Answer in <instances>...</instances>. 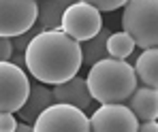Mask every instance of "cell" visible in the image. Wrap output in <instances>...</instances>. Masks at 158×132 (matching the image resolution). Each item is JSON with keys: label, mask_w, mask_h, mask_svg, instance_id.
Masks as SVG:
<instances>
[{"label": "cell", "mask_w": 158, "mask_h": 132, "mask_svg": "<svg viewBox=\"0 0 158 132\" xmlns=\"http://www.w3.org/2000/svg\"><path fill=\"white\" fill-rule=\"evenodd\" d=\"M137 45L131 36L122 30V32H113L107 36V55L109 58H118V60H126L132 53Z\"/></svg>", "instance_id": "15"}, {"label": "cell", "mask_w": 158, "mask_h": 132, "mask_svg": "<svg viewBox=\"0 0 158 132\" xmlns=\"http://www.w3.org/2000/svg\"><path fill=\"white\" fill-rule=\"evenodd\" d=\"M52 102H53V94L49 87H45V83H34V85L30 83V92H28L24 105L17 109V113H19V117L24 122L32 124L36 119V115Z\"/></svg>", "instance_id": "12"}, {"label": "cell", "mask_w": 158, "mask_h": 132, "mask_svg": "<svg viewBox=\"0 0 158 132\" xmlns=\"http://www.w3.org/2000/svg\"><path fill=\"white\" fill-rule=\"evenodd\" d=\"M101 28H103L101 11L94 9V6L88 4V2L75 0V2L69 4L66 11L62 13L60 30L66 32L71 38H75V41H79V43L92 38Z\"/></svg>", "instance_id": "5"}, {"label": "cell", "mask_w": 158, "mask_h": 132, "mask_svg": "<svg viewBox=\"0 0 158 132\" xmlns=\"http://www.w3.org/2000/svg\"><path fill=\"white\" fill-rule=\"evenodd\" d=\"M88 92L96 102H126V98L137 87L135 68L126 60L103 58L90 66L85 77Z\"/></svg>", "instance_id": "2"}, {"label": "cell", "mask_w": 158, "mask_h": 132, "mask_svg": "<svg viewBox=\"0 0 158 132\" xmlns=\"http://www.w3.org/2000/svg\"><path fill=\"white\" fill-rule=\"evenodd\" d=\"M126 102H128L126 106L137 115L139 122H143V119H156V115H158V92H156V87H148V85L135 87L132 94L126 98Z\"/></svg>", "instance_id": "11"}, {"label": "cell", "mask_w": 158, "mask_h": 132, "mask_svg": "<svg viewBox=\"0 0 158 132\" xmlns=\"http://www.w3.org/2000/svg\"><path fill=\"white\" fill-rule=\"evenodd\" d=\"M124 32L141 49L158 45V0H126L122 13Z\"/></svg>", "instance_id": "3"}, {"label": "cell", "mask_w": 158, "mask_h": 132, "mask_svg": "<svg viewBox=\"0 0 158 132\" xmlns=\"http://www.w3.org/2000/svg\"><path fill=\"white\" fill-rule=\"evenodd\" d=\"M15 117L11 111H0V132H13L15 130Z\"/></svg>", "instance_id": "17"}, {"label": "cell", "mask_w": 158, "mask_h": 132, "mask_svg": "<svg viewBox=\"0 0 158 132\" xmlns=\"http://www.w3.org/2000/svg\"><path fill=\"white\" fill-rule=\"evenodd\" d=\"M24 66L36 81L56 85L71 79L81 68L79 41L71 38L60 28L43 30L28 41L24 49Z\"/></svg>", "instance_id": "1"}, {"label": "cell", "mask_w": 158, "mask_h": 132, "mask_svg": "<svg viewBox=\"0 0 158 132\" xmlns=\"http://www.w3.org/2000/svg\"><path fill=\"white\" fill-rule=\"evenodd\" d=\"M135 75H137V81H141L143 85L158 87V49L156 47L143 49V53L137 58Z\"/></svg>", "instance_id": "13"}, {"label": "cell", "mask_w": 158, "mask_h": 132, "mask_svg": "<svg viewBox=\"0 0 158 132\" xmlns=\"http://www.w3.org/2000/svg\"><path fill=\"white\" fill-rule=\"evenodd\" d=\"M94 132H137L139 119L124 102H103L90 117Z\"/></svg>", "instance_id": "8"}, {"label": "cell", "mask_w": 158, "mask_h": 132, "mask_svg": "<svg viewBox=\"0 0 158 132\" xmlns=\"http://www.w3.org/2000/svg\"><path fill=\"white\" fill-rule=\"evenodd\" d=\"M15 130L17 132H32V126L30 124H15Z\"/></svg>", "instance_id": "20"}, {"label": "cell", "mask_w": 158, "mask_h": 132, "mask_svg": "<svg viewBox=\"0 0 158 132\" xmlns=\"http://www.w3.org/2000/svg\"><path fill=\"white\" fill-rule=\"evenodd\" d=\"M11 55H13V45H11V38L0 36V60H11Z\"/></svg>", "instance_id": "18"}, {"label": "cell", "mask_w": 158, "mask_h": 132, "mask_svg": "<svg viewBox=\"0 0 158 132\" xmlns=\"http://www.w3.org/2000/svg\"><path fill=\"white\" fill-rule=\"evenodd\" d=\"M36 0H0V36L13 38L32 28Z\"/></svg>", "instance_id": "9"}, {"label": "cell", "mask_w": 158, "mask_h": 132, "mask_svg": "<svg viewBox=\"0 0 158 132\" xmlns=\"http://www.w3.org/2000/svg\"><path fill=\"white\" fill-rule=\"evenodd\" d=\"M75 0H36V17H34V24L30 30H26L24 34H17L11 38V45H13V51L24 53L28 41L43 32V30H56L60 28L62 22V13L66 11L69 4H73Z\"/></svg>", "instance_id": "7"}, {"label": "cell", "mask_w": 158, "mask_h": 132, "mask_svg": "<svg viewBox=\"0 0 158 132\" xmlns=\"http://www.w3.org/2000/svg\"><path fill=\"white\" fill-rule=\"evenodd\" d=\"M109 34H111V32L103 26L92 38L79 43V47H81V64L92 66L94 62H98V60H103V58H109V55H107V36H109Z\"/></svg>", "instance_id": "14"}, {"label": "cell", "mask_w": 158, "mask_h": 132, "mask_svg": "<svg viewBox=\"0 0 158 132\" xmlns=\"http://www.w3.org/2000/svg\"><path fill=\"white\" fill-rule=\"evenodd\" d=\"M81 2H88L98 11H115L126 4V0H81Z\"/></svg>", "instance_id": "16"}, {"label": "cell", "mask_w": 158, "mask_h": 132, "mask_svg": "<svg viewBox=\"0 0 158 132\" xmlns=\"http://www.w3.org/2000/svg\"><path fill=\"white\" fill-rule=\"evenodd\" d=\"M52 94H53L56 102H66V105L79 106L81 111H85L88 106L92 105V96L88 92L85 79L79 77V75H73L71 79L62 81V83H56Z\"/></svg>", "instance_id": "10"}, {"label": "cell", "mask_w": 158, "mask_h": 132, "mask_svg": "<svg viewBox=\"0 0 158 132\" xmlns=\"http://www.w3.org/2000/svg\"><path fill=\"white\" fill-rule=\"evenodd\" d=\"M30 81L22 66L13 64L11 60H0V111L17 113V109L24 105Z\"/></svg>", "instance_id": "6"}, {"label": "cell", "mask_w": 158, "mask_h": 132, "mask_svg": "<svg viewBox=\"0 0 158 132\" xmlns=\"http://www.w3.org/2000/svg\"><path fill=\"white\" fill-rule=\"evenodd\" d=\"M137 130H141V132H156L158 130L156 119H143V124H139Z\"/></svg>", "instance_id": "19"}, {"label": "cell", "mask_w": 158, "mask_h": 132, "mask_svg": "<svg viewBox=\"0 0 158 132\" xmlns=\"http://www.w3.org/2000/svg\"><path fill=\"white\" fill-rule=\"evenodd\" d=\"M32 130L36 132H88L90 119L79 106L56 102L45 106L36 119L32 122Z\"/></svg>", "instance_id": "4"}]
</instances>
